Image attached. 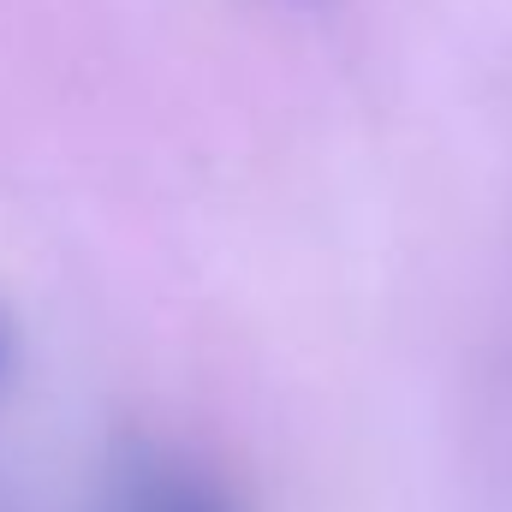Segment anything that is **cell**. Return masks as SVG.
<instances>
[{"label": "cell", "mask_w": 512, "mask_h": 512, "mask_svg": "<svg viewBox=\"0 0 512 512\" xmlns=\"http://www.w3.org/2000/svg\"><path fill=\"white\" fill-rule=\"evenodd\" d=\"M114 512H233L227 489L161 447H131L114 465Z\"/></svg>", "instance_id": "obj_1"}, {"label": "cell", "mask_w": 512, "mask_h": 512, "mask_svg": "<svg viewBox=\"0 0 512 512\" xmlns=\"http://www.w3.org/2000/svg\"><path fill=\"white\" fill-rule=\"evenodd\" d=\"M6 364H12V328H6V316H0V382H6Z\"/></svg>", "instance_id": "obj_2"}]
</instances>
